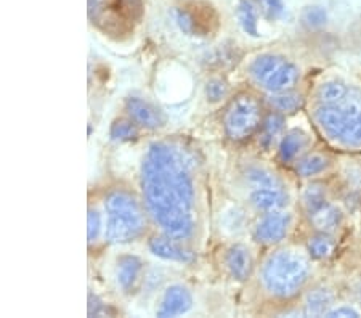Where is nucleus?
<instances>
[{
  "instance_id": "obj_8",
  "label": "nucleus",
  "mask_w": 361,
  "mask_h": 318,
  "mask_svg": "<svg viewBox=\"0 0 361 318\" xmlns=\"http://www.w3.org/2000/svg\"><path fill=\"white\" fill-rule=\"evenodd\" d=\"M290 227V216L283 211H270L255 225L254 238L264 245H273L288 235Z\"/></svg>"
},
{
  "instance_id": "obj_13",
  "label": "nucleus",
  "mask_w": 361,
  "mask_h": 318,
  "mask_svg": "<svg viewBox=\"0 0 361 318\" xmlns=\"http://www.w3.org/2000/svg\"><path fill=\"white\" fill-rule=\"evenodd\" d=\"M143 271L142 259L137 256H124L118 260V269H116V276L118 283L124 293H132L135 289L137 283L140 281Z\"/></svg>"
},
{
  "instance_id": "obj_21",
  "label": "nucleus",
  "mask_w": 361,
  "mask_h": 318,
  "mask_svg": "<svg viewBox=\"0 0 361 318\" xmlns=\"http://www.w3.org/2000/svg\"><path fill=\"white\" fill-rule=\"evenodd\" d=\"M326 167H328V159L322 154H308L305 158H302L299 163H297V172L300 173L302 177H312L317 176V173H322Z\"/></svg>"
},
{
  "instance_id": "obj_9",
  "label": "nucleus",
  "mask_w": 361,
  "mask_h": 318,
  "mask_svg": "<svg viewBox=\"0 0 361 318\" xmlns=\"http://www.w3.org/2000/svg\"><path fill=\"white\" fill-rule=\"evenodd\" d=\"M126 111L137 126L148 130H156L164 126L166 118L161 109L151 105L149 102L138 97H130L126 100Z\"/></svg>"
},
{
  "instance_id": "obj_22",
  "label": "nucleus",
  "mask_w": 361,
  "mask_h": 318,
  "mask_svg": "<svg viewBox=\"0 0 361 318\" xmlns=\"http://www.w3.org/2000/svg\"><path fill=\"white\" fill-rule=\"evenodd\" d=\"M109 135L114 142H129L138 137L137 124L130 119H118L114 121L111 129H109Z\"/></svg>"
},
{
  "instance_id": "obj_25",
  "label": "nucleus",
  "mask_w": 361,
  "mask_h": 318,
  "mask_svg": "<svg viewBox=\"0 0 361 318\" xmlns=\"http://www.w3.org/2000/svg\"><path fill=\"white\" fill-rule=\"evenodd\" d=\"M326 20H328L326 10L323 7H318V5L305 8L304 13H302V21H304V25L310 29H318L324 26Z\"/></svg>"
},
{
  "instance_id": "obj_23",
  "label": "nucleus",
  "mask_w": 361,
  "mask_h": 318,
  "mask_svg": "<svg viewBox=\"0 0 361 318\" xmlns=\"http://www.w3.org/2000/svg\"><path fill=\"white\" fill-rule=\"evenodd\" d=\"M308 252L315 259H326L334 251V241L329 238L328 233H319L308 240Z\"/></svg>"
},
{
  "instance_id": "obj_27",
  "label": "nucleus",
  "mask_w": 361,
  "mask_h": 318,
  "mask_svg": "<svg viewBox=\"0 0 361 318\" xmlns=\"http://www.w3.org/2000/svg\"><path fill=\"white\" fill-rule=\"evenodd\" d=\"M262 10V13L265 15V18L276 20L283 15L284 5L281 0H255Z\"/></svg>"
},
{
  "instance_id": "obj_32",
  "label": "nucleus",
  "mask_w": 361,
  "mask_h": 318,
  "mask_svg": "<svg viewBox=\"0 0 361 318\" xmlns=\"http://www.w3.org/2000/svg\"><path fill=\"white\" fill-rule=\"evenodd\" d=\"M357 294H358V299L361 300V281H360V285L357 286Z\"/></svg>"
},
{
  "instance_id": "obj_18",
  "label": "nucleus",
  "mask_w": 361,
  "mask_h": 318,
  "mask_svg": "<svg viewBox=\"0 0 361 318\" xmlns=\"http://www.w3.org/2000/svg\"><path fill=\"white\" fill-rule=\"evenodd\" d=\"M350 89L352 87L341 82V80H328V82L319 85L317 92L319 105H336L348 95Z\"/></svg>"
},
{
  "instance_id": "obj_5",
  "label": "nucleus",
  "mask_w": 361,
  "mask_h": 318,
  "mask_svg": "<svg viewBox=\"0 0 361 318\" xmlns=\"http://www.w3.org/2000/svg\"><path fill=\"white\" fill-rule=\"evenodd\" d=\"M249 73L252 79L271 94L290 90L300 78L294 63L278 55H260L250 63Z\"/></svg>"
},
{
  "instance_id": "obj_17",
  "label": "nucleus",
  "mask_w": 361,
  "mask_h": 318,
  "mask_svg": "<svg viewBox=\"0 0 361 318\" xmlns=\"http://www.w3.org/2000/svg\"><path fill=\"white\" fill-rule=\"evenodd\" d=\"M333 293L326 288H317L308 293L305 300V314L310 317H322L329 312L333 305Z\"/></svg>"
},
{
  "instance_id": "obj_7",
  "label": "nucleus",
  "mask_w": 361,
  "mask_h": 318,
  "mask_svg": "<svg viewBox=\"0 0 361 318\" xmlns=\"http://www.w3.org/2000/svg\"><path fill=\"white\" fill-rule=\"evenodd\" d=\"M260 105L250 95H240L226 108L224 129L233 142H243L252 137L260 127Z\"/></svg>"
},
{
  "instance_id": "obj_19",
  "label": "nucleus",
  "mask_w": 361,
  "mask_h": 318,
  "mask_svg": "<svg viewBox=\"0 0 361 318\" xmlns=\"http://www.w3.org/2000/svg\"><path fill=\"white\" fill-rule=\"evenodd\" d=\"M262 124L264 126H262L260 143L269 148L270 145H273V142L276 140V137L283 132L284 118L279 113H270Z\"/></svg>"
},
{
  "instance_id": "obj_1",
  "label": "nucleus",
  "mask_w": 361,
  "mask_h": 318,
  "mask_svg": "<svg viewBox=\"0 0 361 318\" xmlns=\"http://www.w3.org/2000/svg\"><path fill=\"white\" fill-rule=\"evenodd\" d=\"M196 161L183 145L156 142L142 164L145 204L153 221L173 240L185 241L196 230Z\"/></svg>"
},
{
  "instance_id": "obj_2",
  "label": "nucleus",
  "mask_w": 361,
  "mask_h": 318,
  "mask_svg": "<svg viewBox=\"0 0 361 318\" xmlns=\"http://www.w3.org/2000/svg\"><path fill=\"white\" fill-rule=\"evenodd\" d=\"M318 126L331 140L348 148L361 147V94L350 89L336 105H319L315 111Z\"/></svg>"
},
{
  "instance_id": "obj_6",
  "label": "nucleus",
  "mask_w": 361,
  "mask_h": 318,
  "mask_svg": "<svg viewBox=\"0 0 361 318\" xmlns=\"http://www.w3.org/2000/svg\"><path fill=\"white\" fill-rule=\"evenodd\" d=\"M246 182L250 188V202L255 209L270 212L281 211L288 204V192L283 182L265 167H249Z\"/></svg>"
},
{
  "instance_id": "obj_29",
  "label": "nucleus",
  "mask_w": 361,
  "mask_h": 318,
  "mask_svg": "<svg viewBox=\"0 0 361 318\" xmlns=\"http://www.w3.org/2000/svg\"><path fill=\"white\" fill-rule=\"evenodd\" d=\"M176 16H177V23L180 25V27H182V31H185L186 34L193 32V29H195L193 16H191L190 13H186V11H183V10H178Z\"/></svg>"
},
{
  "instance_id": "obj_30",
  "label": "nucleus",
  "mask_w": 361,
  "mask_h": 318,
  "mask_svg": "<svg viewBox=\"0 0 361 318\" xmlns=\"http://www.w3.org/2000/svg\"><path fill=\"white\" fill-rule=\"evenodd\" d=\"M326 317H331V318H336V317H352V318H357V317H360V314L355 309L345 307V305H343V307H337L334 310H329L328 314H326Z\"/></svg>"
},
{
  "instance_id": "obj_16",
  "label": "nucleus",
  "mask_w": 361,
  "mask_h": 318,
  "mask_svg": "<svg viewBox=\"0 0 361 318\" xmlns=\"http://www.w3.org/2000/svg\"><path fill=\"white\" fill-rule=\"evenodd\" d=\"M236 15L243 31L252 37H259L257 4H255L254 0H240L236 8Z\"/></svg>"
},
{
  "instance_id": "obj_31",
  "label": "nucleus",
  "mask_w": 361,
  "mask_h": 318,
  "mask_svg": "<svg viewBox=\"0 0 361 318\" xmlns=\"http://www.w3.org/2000/svg\"><path fill=\"white\" fill-rule=\"evenodd\" d=\"M122 5H126L127 8H130V11H142V5H143V0H121Z\"/></svg>"
},
{
  "instance_id": "obj_4",
  "label": "nucleus",
  "mask_w": 361,
  "mask_h": 318,
  "mask_svg": "<svg viewBox=\"0 0 361 318\" xmlns=\"http://www.w3.org/2000/svg\"><path fill=\"white\" fill-rule=\"evenodd\" d=\"M106 230L104 236L113 245L135 241L145 231V216L135 196L116 190L106 196Z\"/></svg>"
},
{
  "instance_id": "obj_3",
  "label": "nucleus",
  "mask_w": 361,
  "mask_h": 318,
  "mask_svg": "<svg viewBox=\"0 0 361 318\" xmlns=\"http://www.w3.org/2000/svg\"><path fill=\"white\" fill-rule=\"evenodd\" d=\"M310 264L295 251H278L262 267V285L275 298L295 296L308 280Z\"/></svg>"
},
{
  "instance_id": "obj_20",
  "label": "nucleus",
  "mask_w": 361,
  "mask_h": 318,
  "mask_svg": "<svg viewBox=\"0 0 361 318\" xmlns=\"http://www.w3.org/2000/svg\"><path fill=\"white\" fill-rule=\"evenodd\" d=\"M269 102L271 103L273 108L283 113H294L304 105V98H302L299 94H294V92H289V90L273 94L269 98Z\"/></svg>"
},
{
  "instance_id": "obj_28",
  "label": "nucleus",
  "mask_w": 361,
  "mask_h": 318,
  "mask_svg": "<svg viewBox=\"0 0 361 318\" xmlns=\"http://www.w3.org/2000/svg\"><path fill=\"white\" fill-rule=\"evenodd\" d=\"M206 95H207V100H211V102L222 100V98L226 95V85L224 80L212 79L211 82H207Z\"/></svg>"
},
{
  "instance_id": "obj_24",
  "label": "nucleus",
  "mask_w": 361,
  "mask_h": 318,
  "mask_svg": "<svg viewBox=\"0 0 361 318\" xmlns=\"http://www.w3.org/2000/svg\"><path fill=\"white\" fill-rule=\"evenodd\" d=\"M302 202H304V207L308 214L318 211L319 207H323L326 204L324 188L318 183H313L310 187H307L304 195H302Z\"/></svg>"
},
{
  "instance_id": "obj_10",
  "label": "nucleus",
  "mask_w": 361,
  "mask_h": 318,
  "mask_svg": "<svg viewBox=\"0 0 361 318\" xmlns=\"http://www.w3.org/2000/svg\"><path fill=\"white\" fill-rule=\"evenodd\" d=\"M191 305H193V298L188 289L182 285H172L166 289L156 314L158 317H178L190 312Z\"/></svg>"
},
{
  "instance_id": "obj_11",
  "label": "nucleus",
  "mask_w": 361,
  "mask_h": 318,
  "mask_svg": "<svg viewBox=\"0 0 361 318\" xmlns=\"http://www.w3.org/2000/svg\"><path fill=\"white\" fill-rule=\"evenodd\" d=\"M149 251L164 260H172V262H183L188 264L195 259L193 252L185 250L183 246L178 245V240H173L171 236H153L148 243Z\"/></svg>"
},
{
  "instance_id": "obj_12",
  "label": "nucleus",
  "mask_w": 361,
  "mask_h": 318,
  "mask_svg": "<svg viewBox=\"0 0 361 318\" xmlns=\"http://www.w3.org/2000/svg\"><path fill=\"white\" fill-rule=\"evenodd\" d=\"M225 265L233 279L238 281H244L250 276V271H252V267H254V260L247 247H244L241 245H235L226 251Z\"/></svg>"
},
{
  "instance_id": "obj_14",
  "label": "nucleus",
  "mask_w": 361,
  "mask_h": 318,
  "mask_svg": "<svg viewBox=\"0 0 361 318\" xmlns=\"http://www.w3.org/2000/svg\"><path fill=\"white\" fill-rule=\"evenodd\" d=\"M312 224L319 233H333L334 230H337V227L341 225L342 221V214L337 207L331 206L326 202L323 207H319L318 211L310 214Z\"/></svg>"
},
{
  "instance_id": "obj_26",
  "label": "nucleus",
  "mask_w": 361,
  "mask_h": 318,
  "mask_svg": "<svg viewBox=\"0 0 361 318\" xmlns=\"http://www.w3.org/2000/svg\"><path fill=\"white\" fill-rule=\"evenodd\" d=\"M102 233V216L100 212L95 209H89V216H87V238L89 243H95L98 236Z\"/></svg>"
},
{
  "instance_id": "obj_15",
  "label": "nucleus",
  "mask_w": 361,
  "mask_h": 318,
  "mask_svg": "<svg viewBox=\"0 0 361 318\" xmlns=\"http://www.w3.org/2000/svg\"><path fill=\"white\" fill-rule=\"evenodd\" d=\"M308 143V138L302 130H290L283 137L281 143H279V158L284 163H290L297 156L304 152Z\"/></svg>"
}]
</instances>
